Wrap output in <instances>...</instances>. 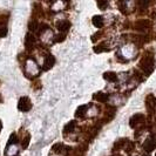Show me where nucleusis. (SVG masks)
I'll return each instance as SVG.
<instances>
[{
    "label": "nucleus",
    "instance_id": "f257e3e1",
    "mask_svg": "<svg viewBox=\"0 0 156 156\" xmlns=\"http://www.w3.org/2000/svg\"><path fill=\"white\" fill-rule=\"evenodd\" d=\"M140 68L143 70V73L149 76L153 72H154V67H155V60H154V55L153 54H146L140 60L139 63Z\"/></svg>",
    "mask_w": 156,
    "mask_h": 156
},
{
    "label": "nucleus",
    "instance_id": "f03ea898",
    "mask_svg": "<svg viewBox=\"0 0 156 156\" xmlns=\"http://www.w3.org/2000/svg\"><path fill=\"white\" fill-rule=\"evenodd\" d=\"M151 28V21L148 19H139L134 23V30L137 32H146Z\"/></svg>",
    "mask_w": 156,
    "mask_h": 156
},
{
    "label": "nucleus",
    "instance_id": "7ed1b4c3",
    "mask_svg": "<svg viewBox=\"0 0 156 156\" xmlns=\"http://www.w3.org/2000/svg\"><path fill=\"white\" fill-rule=\"evenodd\" d=\"M31 108H32V102L30 100V98H27V96L20 98L19 103H18V109L20 110V112L26 113V112H28Z\"/></svg>",
    "mask_w": 156,
    "mask_h": 156
},
{
    "label": "nucleus",
    "instance_id": "20e7f679",
    "mask_svg": "<svg viewBox=\"0 0 156 156\" xmlns=\"http://www.w3.org/2000/svg\"><path fill=\"white\" fill-rule=\"evenodd\" d=\"M144 121H146V116L143 114L139 113V114H135L129 119V126L132 128H136L139 125H142Z\"/></svg>",
    "mask_w": 156,
    "mask_h": 156
},
{
    "label": "nucleus",
    "instance_id": "39448f33",
    "mask_svg": "<svg viewBox=\"0 0 156 156\" xmlns=\"http://www.w3.org/2000/svg\"><path fill=\"white\" fill-rule=\"evenodd\" d=\"M146 107L149 113H153L156 109V98L153 94H148L146 96Z\"/></svg>",
    "mask_w": 156,
    "mask_h": 156
},
{
    "label": "nucleus",
    "instance_id": "423d86ee",
    "mask_svg": "<svg viewBox=\"0 0 156 156\" xmlns=\"http://www.w3.org/2000/svg\"><path fill=\"white\" fill-rule=\"evenodd\" d=\"M34 45H35V38H34L33 34L28 33L25 38V47H26L27 51H32L34 48Z\"/></svg>",
    "mask_w": 156,
    "mask_h": 156
},
{
    "label": "nucleus",
    "instance_id": "0eeeda50",
    "mask_svg": "<svg viewBox=\"0 0 156 156\" xmlns=\"http://www.w3.org/2000/svg\"><path fill=\"white\" fill-rule=\"evenodd\" d=\"M55 63V58L53 55H48L46 59H45V62H44V66H42V70H48L51 69Z\"/></svg>",
    "mask_w": 156,
    "mask_h": 156
},
{
    "label": "nucleus",
    "instance_id": "6e6552de",
    "mask_svg": "<svg viewBox=\"0 0 156 156\" xmlns=\"http://www.w3.org/2000/svg\"><path fill=\"white\" fill-rule=\"evenodd\" d=\"M26 72H31L32 75H37L39 73V69H38V65L34 62V61H27L26 63Z\"/></svg>",
    "mask_w": 156,
    "mask_h": 156
},
{
    "label": "nucleus",
    "instance_id": "1a4fd4ad",
    "mask_svg": "<svg viewBox=\"0 0 156 156\" xmlns=\"http://www.w3.org/2000/svg\"><path fill=\"white\" fill-rule=\"evenodd\" d=\"M56 27H58V30L60 32L66 33L70 28V23L68 20H60L59 23H56Z\"/></svg>",
    "mask_w": 156,
    "mask_h": 156
},
{
    "label": "nucleus",
    "instance_id": "9d476101",
    "mask_svg": "<svg viewBox=\"0 0 156 156\" xmlns=\"http://www.w3.org/2000/svg\"><path fill=\"white\" fill-rule=\"evenodd\" d=\"M156 147V143L154 142L153 139H147V140L144 141V143H143V149L147 151V153H150V151H153Z\"/></svg>",
    "mask_w": 156,
    "mask_h": 156
},
{
    "label": "nucleus",
    "instance_id": "9b49d317",
    "mask_svg": "<svg viewBox=\"0 0 156 156\" xmlns=\"http://www.w3.org/2000/svg\"><path fill=\"white\" fill-rule=\"evenodd\" d=\"M108 94L106 93H102V92H99V93H95L93 95V99L95 101H99V102H106L108 100Z\"/></svg>",
    "mask_w": 156,
    "mask_h": 156
},
{
    "label": "nucleus",
    "instance_id": "f8f14e48",
    "mask_svg": "<svg viewBox=\"0 0 156 156\" xmlns=\"http://www.w3.org/2000/svg\"><path fill=\"white\" fill-rule=\"evenodd\" d=\"M103 78L106 79L107 81H109V82H116L117 81V75L115 72H106L103 74Z\"/></svg>",
    "mask_w": 156,
    "mask_h": 156
},
{
    "label": "nucleus",
    "instance_id": "ddd939ff",
    "mask_svg": "<svg viewBox=\"0 0 156 156\" xmlns=\"http://www.w3.org/2000/svg\"><path fill=\"white\" fill-rule=\"evenodd\" d=\"M28 28H30V31H31L32 33H37V32H39V30H40V25L35 19H33V20H31L30 23H28Z\"/></svg>",
    "mask_w": 156,
    "mask_h": 156
},
{
    "label": "nucleus",
    "instance_id": "4468645a",
    "mask_svg": "<svg viewBox=\"0 0 156 156\" xmlns=\"http://www.w3.org/2000/svg\"><path fill=\"white\" fill-rule=\"evenodd\" d=\"M92 21H93L94 26L98 27V28H101L102 26H103V18L101 16H94Z\"/></svg>",
    "mask_w": 156,
    "mask_h": 156
},
{
    "label": "nucleus",
    "instance_id": "2eb2a0df",
    "mask_svg": "<svg viewBox=\"0 0 156 156\" xmlns=\"http://www.w3.org/2000/svg\"><path fill=\"white\" fill-rule=\"evenodd\" d=\"M87 113V106H80L78 109H76V112H75V117H79V119H81V117H83L85 115H86Z\"/></svg>",
    "mask_w": 156,
    "mask_h": 156
},
{
    "label": "nucleus",
    "instance_id": "dca6fc26",
    "mask_svg": "<svg viewBox=\"0 0 156 156\" xmlns=\"http://www.w3.org/2000/svg\"><path fill=\"white\" fill-rule=\"evenodd\" d=\"M127 142L128 141L126 140V139H120V140H117L115 143H114V148L113 150L115 151V150H119V149H121L122 147H125L126 144H127Z\"/></svg>",
    "mask_w": 156,
    "mask_h": 156
},
{
    "label": "nucleus",
    "instance_id": "f3484780",
    "mask_svg": "<svg viewBox=\"0 0 156 156\" xmlns=\"http://www.w3.org/2000/svg\"><path fill=\"white\" fill-rule=\"evenodd\" d=\"M75 126H76V121H75V120L69 121L67 125L65 126L63 132H65V133H70V132H73V130H74V128H75Z\"/></svg>",
    "mask_w": 156,
    "mask_h": 156
},
{
    "label": "nucleus",
    "instance_id": "a211bd4d",
    "mask_svg": "<svg viewBox=\"0 0 156 156\" xmlns=\"http://www.w3.org/2000/svg\"><path fill=\"white\" fill-rule=\"evenodd\" d=\"M150 2H151V0H136V4H137L139 8H141V9L148 8V6L150 5Z\"/></svg>",
    "mask_w": 156,
    "mask_h": 156
},
{
    "label": "nucleus",
    "instance_id": "6ab92c4d",
    "mask_svg": "<svg viewBox=\"0 0 156 156\" xmlns=\"http://www.w3.org/2000/svg\"><path fill=\"white\" fill-rule=\"evenodd\" d=\"M93 49L95 53H102V52L108 51V47L106 46V44H100V45H98V46H94Z\"/></svg>",
    "mask_w": 156,
    "mask_h": 156
},
{
    "label": "nucleus",
    "instance_id": "aec40b11",
    "mask_svg": "<svg viewBox=\"0 0 156 156\" xmlns=\"http://www.w3.org/2000/svg\"><path fill=\"white\" fill-rule=\"evenodd\" d=\"M96 1H98V7L102 11H105L108 7V0H96Z\"/></svg>",
    "mask_w": 156,
    "mask_h": 156
},
{
    "label": "nucleus",
    "instance_id": "412c9836",
    "mask_svg": "<svg viewBox=\"0 0 156 156\" xmlns=\"http://www.w3.org/2000/svg\"><path fill=\"white\" fill-rule=\"evenodd\" d=\"M30 140H31L30 134H26V136L23 137V142H21V147H23V149H26L27 147H28V144H30Z\"/></svg>",
    "mask_w": 156,
    "mask_h": 156
},
{
    "label": "nucleus",
    "instance_id": "4be33fe9",
    "mask_svg": "<svg viewBox=\"0 0 156 156\" xmlns=\"http://www.w3.org/2000/svg\"><path fill=\"white\" fill-rule=\"evenodd\" d=\"M6 34H7V27L6 26H0V38H2V37H6Z\"/></svg>",
    "mask_w": 156,
    "mask_h": 156
},
{
    "label": "nucleus",
    "instance_id": "5701e85b",
    "mask_svg": "<svg viewBox=\"0 0 156 156\" xmlns=\"http://www.w3.org/2000/svg\"><path fill=\"white\" fill-rule=\"evenodd\" d=\"M63 149V144L62 143H56L53 146V151H56V153H59V151H61Z\"/></svg>",
    "mask_w": 156,
    "mask_h": 156
},
{
    "label": "nucleus",
    "instance_id": "b1692460",
    "mask_svg": "<svg viewBox=\"0 0 156 156\" xmlns=\"http://www.w3.org/2000/svg\"><path fill=\"white\" fill-rule=\"evenodd\" d=\"M125 147H127V148H126V151H127V153H130L134 149V143L128 141V142H127V146H125Z\"/></svg>",
    "mask_w": 156,
    "mask_h": 156
},
{
    "label": "nucleus",
    "instance_id": "393cba45",
    "mask_svg": "<svg viewBox=\"0 0 156 156\" xmlns=\"http://www.w3.org/2000/svg\"><path fill=\"white\" fill-rule=\"evenodd\" d=\"M16 141H18L16 135V134H12V135H11V137H9V140H8V142H7V146H9L11 143H16Z\"/></svg>",
    "mask_w": 156,
    "mask_h": 156
},
{
    "label": "nucleus",
    "instance_id": "a878e982",
    "mask_svg": "<svg viewBox=\"0 0 156 156\" xmlns=\"http://www.w3.org/2000/svg\"><path fill=\"white\" fill-rule=\"evenodd\" d=\"M65 38H66V35H65V34H61V35L59 34V35L55 38V41H56V42H60V41H63Z\"/></svg>",
    "mask_w": 156,
    "mask_h": 156
},
{
    "label": "nucleus",
    "instance_id": "bb28decb",
    "mask_svg": "<svg viewBox=\"0 0 156 156\" xmlns=\"http://www.w3.org/2000/svg\"><path fill=\"white\" fill-rule=\"evenodd\" d=\"M101 35H102V33H100V32H99V33H95V35L92 37V40H93V41H96L99 38H101Z\"/></svg>",
    "mask_w": 156,
    "mask_h": 156
},
{
    "label": "nucleus",
    "instance_id": "cd10ccee",
    "mask_svg": "<svg viewBox=\"0 0 156 156\" xmlns=\"http://www.w3.org/2000/svg\"><path fill=\"white\" fill-rule=\"evenodd\" d=\"M1 102H2V96L0 95V103H1Z\"/></svg>",
    "mask_w": 156,
    "mask_h": 156
},
{
    "label": "nucleus",
    "instance_id": "c85d7f7f",
    "mask_svg": "<svg viewBox=\"0 0 156 156\" xmlns=\"http://www.w3.org/2000/svg\"><path fill=\"white\" fill-rule=\"evenodd\" d=\"M0 130H1V121H0Z\"/></svg>",
    "mask_w": 156,
    "mask_h": 156
},
{
    "label": "nucleus",
    "instance_id": "c756f323",
    "mask_svg": "<svg viewBox=\"0 0 156 156\" xmlns=\"http://www.w3.org/2000/svg\"><path fill=\"white\" fill-rule=\"evenodd\" d=\"M143 156H150V155H148V154H146V155H143Z\"/></svg>",
    "mask_w": 156,
    "mask_h": 156
},
{
    "label": "nucleus",
    "instance_id": "7c9ffc66",
    "mask_svg": "<svg viewBox=\"0 0 156 156\" xmlns=\"http://www.w3.org/2000/svg\"><path fill=\"white\" fill-rule=\"evenodd\" d=\"M155 156H156V155H155Z\"/></svg>",
    "mask_w": 156,
    "mask_h": 156
}]
</instances>
